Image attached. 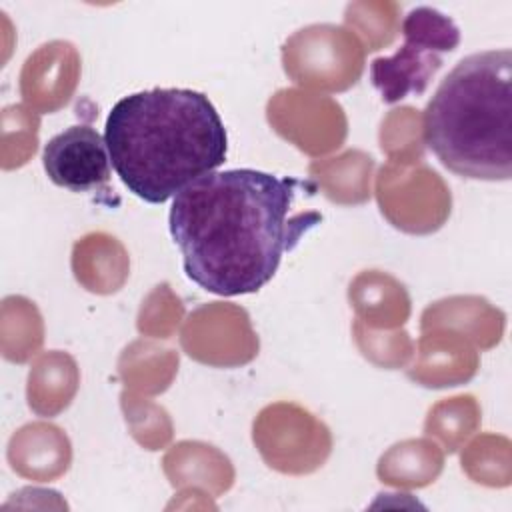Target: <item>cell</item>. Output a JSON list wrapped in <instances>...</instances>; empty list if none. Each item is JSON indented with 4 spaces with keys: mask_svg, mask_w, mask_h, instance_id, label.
I'll use <instances>...</instances> for the list:
<instances>
[{
    "mask_svg": "<svg viewBox=\"0 0 512 512\" xmlns=\"http://www.w3.org/2000/svg\"><path fill=\"white\" fill-rule=\"evenodd\" d=\"M402 34L404 44L398 52L388 58H376L370 66L372 84L388 104L408 94H422L442 66V56L460 42V30L454 20L428 6H418L406 14Z\"/></svg>",
    "mask_w": 512,
    "mask_h": 512,
    "instance_id": "obj_4",
    "label": "cell"
},
{
    "mask_svg": "<svg viewBox=\"0 0 512 512\" xmlns=\"http://www.w3.org/2000/svg\"><path fill=\"white\" fill-rule=\"evenodd\" d=\"M428 150L450 172L470 180L512 176V50L464 56L426 104Z\"/></svg>",
    "mask_w": 512,
    "mask_h": 512,
    "instance_id": "obj_3",
    "label": "cell"
},
{
    "mask_svg": "<svg viewBox=\"0 0 512 512\" xmlns=\"http://www.w3.org/2000/svg\"><path fill=\"white\" fill-rule=\"evenodd\" d=\"M104 140L116 176L148 204L174 198L222 166L228 154L216 106L190 88H152L120 98L108 112Z\"/></svg>",
    "mask_w": 512,
    "mask_h": 512,
    "instance_id": "obj_2",
    "label": "cell"
},
{
    "mask_svg": "<svg viewBox=\"0 0 512 512\" xmlns=\"http://www.w3.org/2000/svg\"><path fill=\"white\" fill-rule=\"evenodd\" d=\"M42 164L48 178L70 192L104 190L112 166L104 136L88 124L52 136L44 146Z\"/></svg>",
    "mask_w": 512,
    "mask_h": 512,
    "instance_id": "obj_5",
    "label": "cell"
},
{
    "mask_svg": "<svg viewBox=\"0 0 512 512\" xmlns=\"http://www.w3.org/2000/svg\"><path fill=\"white\" fill-rule=\"evenodd\" d=\"M306 182L254 168L210 172L174 196L168 228L194 284L218 296L254 294L286 252L322 222L318 212L290 216Z\"/></svg>",
    "mask_w": 512,
    "mask_h": 512,
    "instance_id": "obj_1",
    "label": "cell"
}]
</instances>
